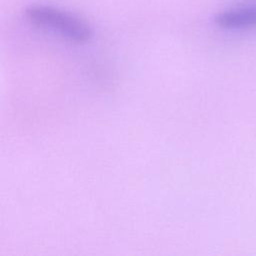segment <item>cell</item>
Segmentation results:
<instances>
[{"label": "cell", "mask_w": 256, "mask_h": 256, "mask_svg": "<svg viewBox=\"0 0 256 256\" xmlns=\"http://www.w3.org/2000/svg\"><path fill=\"white\" fill-rule=\"evenodd\" d=\"M215 23L226 29L256 27V7L231 9L216 15Z\"/></svg>", "instance_id": "obj_2"}, {"label": "cell", "mask_w": 256, "mask_h": 256, "mask_svg": "<svg viewBox=\"0 0 256 256\" xmlns=\"http://www.w3.org/2000/svg\"><path fill=\"white\" fill-rule=\"evenodd\" d=\"M24 13L31 24L56 31L70 41L84 43L92 37L91 27L84 20L58 8L30 5Z\"/></svg>", "instance_id": "obj_1"}]
</instances>
